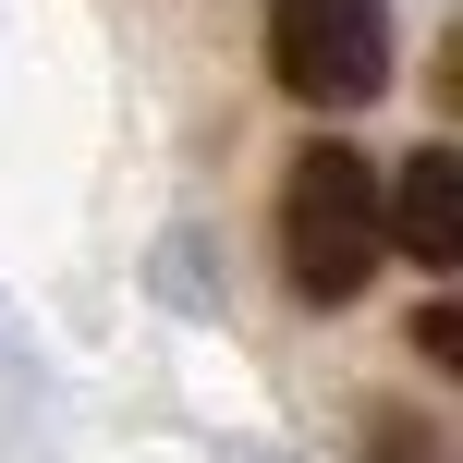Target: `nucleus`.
<instances>
[{"label": "nucleus", "mask_w": 463, "mask_h": 463, "mask_svg": "<svg viewBox=\"0 0 463 463\" xmlns=\"http://www.w3.org/2000/svg\"><path fill=\"white\" fill-rule=\"evenodd\" d=\"M378 220H391V244L415 269H463V159L451 146H415L402 184H378Z\"/></svg>", "instance_id": "nucleus-3"}, {"label": "nucleus", "mask_w": 463, "mask_h": 463, "mask_svg": "<svg viewBox=\"0 0 463 463\" xmlns=\"http://www.w3.org/2000/svg\"><path fill=\"white\" fill-rule=\"evenodd\" d=\"M354 463H451V439L415 402H366V415H354Z\"/></svg>", "instance_id": "nucleus-4"}, {"label": "nucleus", "mask_w": 463, "mask_h": 463, "mask_svg": "<svg viewBox=\"0 0 463 463\" xmlns=\"http://www.w3.org/2000/svg\"><path fill=\"white\" fill-rule=\"evenodd\" d=\"M415 354L439 378H463V305H427V317H415Z\"/></svg>", "instance_id": "nucleus-5"}, {"label": "nucleus", "mask_w": 463, "mask_h": 463, "mask_svg": "<svg viewBox=\"0 0 463 463\" xmlns=\"http://www.w3.org/2000/svg\"><path fill=\"white\" fill-rule=\"evenodd\" d=\"M391 256V220H378V171L354 159L342 135H317L280 184V280L305 305H354Z\"/></svg>", "instance_id": "nucleus-1"}, {"label": "nucleus", "mask_w": 463, "mask_h": 463, "mask_svg": "<svg viewBox=\"0 0 463 463\" xmlns=\"http://www.w3.org/2000/svg\"><path fill=\"white\" fill-rule=\"evenodd\" d=\"M269 86L305 110H366L391 86V0H269Z\"/></svg>", "instance_id": "nucleus-2"}, {"label": "nucleus", "mask_w": 463, "mask_h": 463, "mask_svg": "<svg viewBox=\"0 0 463 463\" xmlns=\"http://www.w3.org/2000/svg\"><path fill=\"white\" fill-rule=\"evenodd\" d=\"M220 463H293V451H220Z\"/></svg>", "instance_id": "nucleus-6"}]
</instances>
